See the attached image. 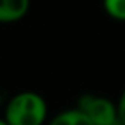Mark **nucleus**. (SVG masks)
Listing matches in <instances>:
<instances>
[{"mask_svg": "<svg viewBox=\"0 0 125 125\" xmlns=\"http://www.w3.org/2000/svg\"><path fill=\"white\" fill-rule=\"evenodd\" d=\"M46 118V99L34 91H21L14 94L4 110V120L9 125H45Z\"/></svg>", "mask_w": 125, "mask_h": 125, "instance_id": "obj_1", "label": "nucleus"}, {"mask_svg": "<svg viewBox=\"0 0 125 125\" xmlns=\"http://www.w3.org/2000/svg\"><path fill=\"white\" fill-rule=\"evenodd\" d=\"M77 108H81L94 125H122L118 118L116 103L104 96L98 94H84L79 99Z\"/></svg>", "mask_w": 125, "mask_h": 125, "instance_id": "obj_2", "label": "nucleus"}, {"mask_svg": "<svg viewBox=\"0 0 125 125\" xmlns=\"http://www.w3.org/2000/svg\"><path fill=\"white\" fill-rule=\"evenodd\" d=\"M31 9V0H0V24L22 21Z\"/></svg>", "mask_w": 125, "mask_h": 125, "instance_id": "obj_3", "label": "nucleus"}, {"mask_svg": "<svg viewBox=\"0 0 125 125\" xmlns=\"http://www.w3.org/2000/svg\"><path fill=\"white\" fill-rule=\"evenodd\" d=\"M48 125H94L91 118L81 110V108H72V110H63L57 116H53Z\"/></svg>", "mask_w": 125, "mask_h": 125, "instance_id": "obj_4", "label": "nucleus"}, {"mask_svg": "<svg viewBox=\"0 0 125 125\" xmlns=\"http://www.w3.org/2000/svg\"><path fill=\"white\" fill-rule=\"evenodd\" d=\"M104 14L118 22H125V0H101Z\"/></svg>", "mask_w": 125, "mask_h": 125, "instance_id": "obj_5", "label": "nucleus"}, {"mask_svg": "<svg viewBox=\"0 0 125 125\" xmlns=\"http://www.w3.org/2000/svg\"><path fill=\"white\" fill-rule=\"evenodd\" d=\"M116 110H118V118H120L122 125H125V89L122 91V94L116 101Z\"/></svg>", "mask_w": 125, "mask_h": 125, "instance_id": "obj_6", "label": "nucleus"}, {"mask_svg": "<svg viewBox=\"0 0 125 125\" xmlns=\"http://www.w3.org/2000/svg\"><path fill=\"white\" fill-rule=\"evenodd\" d=\"M0 125H9V123L4 120V116H0Z\"/></svg>", "mask_w": 125, "mask_h": 125, "instance_id": "obj_7", "label": "nucleus"}]
</instances>
